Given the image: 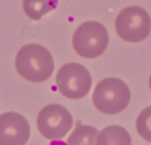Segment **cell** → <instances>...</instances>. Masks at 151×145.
<instances>
[{"label": "cell", "instance_id": "obj_2", "mask_svg": "<svg viewBox=\"0 0 151 145\" xmlns=\"http://www.w3.org/2000/svg\"><path fill=\"white\" fill-rule=\"evenodd\" d=\"M130 101V90L125 82L117 78H107L95 86L92 95L94 107L104 114H118Z\"/></svg>", "mask_w": 151, "mask_h": 145}, {"label": "cell", "instance_id": "obj_5", "mask_svg": "<svg viewBox=\"0 0 151 145\" xmlns=\"http://www.w3.org/2000/svg\"><path fill=\"white\" fill-rule=\"evenodd\" d=\"M56 84L63 97L70 100H80L89 92L92 80L86 67L80 63L70 62L59 69Z\"/></svg>", "mask_w": 151, "mask_h": 145}, {"label": "cell", "instance_id": "obj_6", "mask_svg": "<svg viewBox=\"0 0 151 145\" xmlns=\"http://www.w3.org/2000/svg\"><path fill=\"white\" fill-rule=\"evenodd\" d=\"M73 123L71 114L65 107L51 104L40 111L36 119L38 132L49 140L65 137Z\"/></svg>", "mask_w": 151, "mask_h": 145}, {"label": "cell", "instance_id": "obj_7", "mask_svg": "<svg viewBox=\"0 0 151 145\" xmlns=\"http://www.w3.org/2000/svg\"><path fill=\"white\" fill-rule=\"evenodd\" d=\"M30 137V126L26 118L16 112L0 115V145H23Z\"/></svg>", "mask_w": 151, "mask_h": 145}, {"label": "cell", "instance_id": "obj_3", "mask_svg": "<svg viewBox=\"0 0 151 145\" xmlns=\"http://www.w3.org/2000/svg\"><path fill=\"white\" fill-rule=\"evenodd\" d=\"M109 45V34L103 24L87 21L81 24L73 35V50L83 58L101 56Z\"/></svg>", "mask_w": 151, "mask_h": 145}, {"label": "cell", "instance_id": "obj_10", "mask_svg": "<svg viewBox=\"0 0 151 145\" xmlns=\"http://www.w3.org/2000/svg\"><path fill=\"white\" fill-rule=\"evenodd\" d=\"M99 136V131L90 126H79L75 128L67 138V144L90 145L95 144Z\"/></svg>", "mask_w": 151, "mask_h": 145}, {"label": "cell", "instance_id": "obj_8", "mask_svg": "<svg viewBox=\"0 0 151 145\" xmlns=\"http://www.w3.org/2000/svg\"><path fill=\"white\" fill-rule=\"evenodd\" d=\"M130 136L125 128L119 126H110L97 136L96 144H130Z\"/></svg>", "mask_w": 151, "mask_h": 145}, {"label": "cell", "instance_id": "obj_1", "mask_svg": "<svg viewBox=\"0 0 151 145\" xmlns=\"http://www.w3.org/2000/svg\"><path fill=\"white\" fill-rule=\"evenodd\" d=\"M16 69L25 80L33 83L47 81L54 71V60L50 51L37 44H28L16 56Z\"/></svg>", "mask_w": 151, "mask_h": 145}, {"label": "cell", "instance_id": "obj_9", "mask_svg": "<svg viewBox=\"0 0 151 145\" xmlns=\"http://www.w3.org/2000/svg\"><path fill=\"white\" fill-rule=\"evenodd\" d=\"M57 0H23V9L27 17L38 21L56 7Z\"/></svg>", "mask_w": 151, "mask_h": 145}, {"label": "cell", "instance_id": "obj_11", "mask_svg": "<svg viewBox=\"0 0 151 145\" xmlns=\"http://www.w3.org/2000/svg\"><path fill=\"white\" fill-rule=\"evenodd\" d=\"M136 128L139 135L144 140L151 142V106L144 109L136 121Z\"/></svg>", "mask_w": 151, "mask_h": 145}, {"label": "cell", "instance_id": "obj_12", "mask_svg": "<svg viewBox=\"0 0 151 145\" xmlns=\"http://www.w3.org/2000/svg\"><path fill=\"white\" fill-rule=\"evenodd\" d=\"M149 87H150V90H151V76L149 78Z\"/></svg>", "mask_w": 151, "mask_h": 145}, {"label": "cell", "instance_id": "obj_4", "mask_svg": "<svg viewBox=\"0 0 151 145\" xmlns=\"http://www.w3.org/2000/svg\"><path fill=\"white\" fill-rule=\"evenodd\" d=\"M115 29L121 40L140 43L150 34L151 18L144 9L138 5L127 6L118 14Z\"/></svg>", "mask_w": 151, "mask_h": 145}]
</instances>
